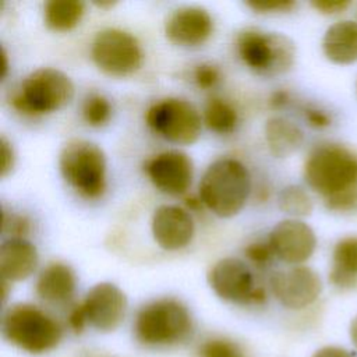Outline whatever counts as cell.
<instances>
[{
	"instance_id": "cell-37",
	"label": "cell",
	"mask_w": 357,
	"mask_h": 357,
	"mask_svg": "<svg viewBox=\"0 0 357 357\" xmlns=\"http://www.w3.org/2000/svg\"><path fill=\"white\" fill-rule=\"evenodd\" d=\"M349 335H350V339H351L353 346L357 349V315H356V318H354V319L351 321V324H350Z\"/></svg>"
},
{
	"instance_id": "cell-27",
	"label": "cell",
	"mask_w": 357,
	"mask_h": 357,
	"mask_svg": "<svg viewBox=\"0 0 357 357\" xmlns=\"http://www.w3.org/2000/svg\"><path fill=\"white\" fill-rule=\"evenodd\" d=\"M247 6L251 7L255 13H284L290 11L296 3L291 0H254L247 1Z\"/></svg>"
},
{
	"instance_id": "cell-15",
	"label": "cell",
	"mask_w": 357,
	"mask_h": 357,
	"mask_svg": "<svg viewBox=\"0 0 357 357\" xmlns=\"http://www.w3.org/2000/svg\"><path fill=\"white\" fill-rule=\"evenodd\" d=\"M156 244L167 251L184 248L194 236V222L187 211L176 205H160L151 219Z\"/></svg>"
},
{
	"instance_id": "cell-13",
	"label": "cell",
	"mask_w": 357,
	"mask_h": 357,
	"mask_svg": "<svg viewBox=\"0 0 357 357\" xmlns=\"http://www.w3.org/2000/svg\"><path fill=\"white\" fill-rule=\"evenodd\" d=\"M268 243L280 261L297 266L315 252L317 236L305 222L289 218L273 226Z\"/></svg>"
},
{
	"instance_id": "cell-20",
	"label": "cell",
	"mask_w": 357,
	"mask_h": 357,
	"mask_svg": "<svg viewBox=\"0 0 357 357\" xmlns=\"http://www.w3.org/2000/svg\"><path fill=\"white\" fill-rule=\"evenodd\" d=\"M329 280L337 289H351L357 284V234L342 237L335 244Z\"/></svg>"
},
{
	"instance_id": "cell-23",
	"label": "cell",
	"mask_w": 357,
	"mask_h": 357,
	"mask_svg": "<svg viewBox=\"0 0 357 357\" xmlns=\"http://www.w3.org/2000/svg\"><path fill=\"white\" fill-rule=\"evenodd\" d=\"M204 121L209 130L218 134L231 132L237 123L236 110L222 99H211L204 112Z\"/></svg>"
},
{
	"instance_id": "cell-6",
	"label": "cell",
	"mask_w": 357,
	"mask_h": 357,
	"mask_svg": "<svg viewBox=\"0 0 357 357\" xmlns=\"http://www.w3.org/2000/svg\"><path fill=\"white\" fill-rule=\"evenodd\" d=\"M74 96L71 78L52 67H40L25 77L11 96L14 109L24 114L52 113L66 106Z\"/></svg>"
},
{
	"instance_id": "cell-39",
	"label": "cell",
	"mask_w": 357,
	"mask_h": 357,
	"mask_svg": "<svg viewBox=\"0 0 357 357\" xmlns=\"http://www.w3.org/2000/svg\"><path fill=\"white\" fill-rule=\"evenodd\" d=\"M98 7H112L114 3H112V1H107V3H103V1H100V3H95Z\"/></svg>"
},
{
	"instance_id": "cell-1",
	"label": "cell",
	"mask_w": 357,
	"mask_h": 357,
	"mask_svg": "<svg viewBox=\"0 0 357 357\" xmlns=\"http://www.w3.org/2000/svg\"><path fill=\"white\" fill-rule=\"evenodd\" d=\"M304 180L325 201L357 191V155L347 146L326 142L315 146L304 162Z\"/></svg>"
},
{
	"instance_id": "cell-16",
	"label": "cell",
	"mask_w": 357,
	"mask_h": 357,
	"mask_svg": "<svg viewBox=\"0 0 357 357\" xmlns=\"http://www.w3.org/2000/svg\"><path fill=\"white\" fill-rule=\"evenodd\" d=\"M213 21L201 7H180L169 14L165 22L166 38L180 46H197L212 33Z\"/></svg>"
},
{
	"instance_id": "cell-38",
	"label": "cell",
	"mask_w": 357,
	"mask_h": 357,
	"mask_svg": "<svg viewBox=\"0 0 357 357\" xmlns=\"http://www.w3.org/2000/svg\"><path fill=\"white\" fill-rule=\"evenodd\" d=\"M1 56H3V73H1V77H3V79H4V77L7 75V70H8V61H7V53H6V50L3 49V53H1Z\"/></svg>"
},
{
	"instance_id": "cell-36",
	"label": "cell",
	"mask_w": 357,
	"mask_h": 357,
	"mask_svg": "<svg viewBox=\"0 0 357 357\" xmlns=\"http://www.w3.org/2000/svg\"><path fill=\"white\" fill-rule=\"evenodd\" d=\"M287 100H289V96H287L286 92H276V93L272 96V99H271L272 105H275V106H282V105H284Z\"/></svg>"
},
{
	"instance_id": "cell-26",
	"label": "cell",
	"mask_w": 357,
	"mask_h": 357,
	"mask_svg": "<svg viewBox=\"0 0 357 357\" xmlns=\"http://www.w3.org/2000/svg\"><path fill=\"white\" fill-rule=\"evenodd\" d=\"M202 357H244L241 349L226 339H211L201 347Z\"/></svg>"
},
{
	"instance_id": "cell-34",
	"label": "cell",
	"mask_w": 357,
	"mask_h": 357,
	"mask_svg": "<svg viewBox=\"0 0 357 357\" xmlns=\"http://www.w3.org/2000/svg\"><path fill=\"white\" fill-rule=\"evenodd\" d=\"M67 321H68L70 328H71L75 333H79V332L84 331V328H85V325L88 324V321H86V317H85V312H84V308H82L81 304L75 305V307L70 311Z\"/></svg>"
},
{
	"instance_id": "cell-32",
	"label": "cell",
	"mask_w": 357,
	"mask_h": 357,
	"mask_svg": "<svg viewBox=\"0 0 357 357\" xmlns=\"http://www.w3.org/2000/svg\"><path fill=\"white\" fill-rule=\"evenodd\" d=\"M0 145H1V177H6L14 167V160H15V156H14V151H13V146L11 144L7 141V138L3 135L1 137V141H0Z\"/></svg>"
},
{
	"instance_id": "cell-17",
	"label": "cell",
	"mask_w": 357,
	"mask_h": 357,
	"mask_svg": "<svg viewBox=\"0 0 357 357\" xmlns=\"http://www.w3.org/2000/svg\"><path fill=\"white\" fill-rule=\"evenodd\" d=\"M39 262L36 247L25 238H8L0 248V275L8 283L28 279Z\"/></svg>"
},
{
	"instance_id": "cell-7",
	"label": "cell",
	"mask_w": 357,
	"mask_h": 357,
	"mask_svg": "<svg viewBox=\"0 0 357 357\" xmlns=\"http://www.w3.org/2000/svg\"><path fill=\"white\" fill-rule=\"evenodd\" d=\"M237 50L244 64L265 77L287 73L296 60L294 42L279 32L245 29L237 36Z\"/></svg>"
},
{
	"instance_id": "cell-25",
	"label": "cell",
	"mask_w": 357,
	"mask_h": 357,
	"mask_svg": "<svg viewBox=\"0 0 357 357\" xmlns=\"http://www.w3.org/2000/svg\"><path fill=\"white\" fill-rule=\"evenodd\" d=\"M112 107L109 100L102 95H91L86 98L82 106V116L89 126L99 127L109 121Z\"/></svg>"
},
{
	"instance_id": "cell-4",
	"label": "cell",
	"mask_w": 357,
	"mask_h": 357,
	"mask_svg": "<svg viewBox=\"0 0 357 357\" xmlns=\"http://www.w3.org/2000/svg\"><path fill=\"white\" fill-rule=\"evenodd\" d=\"M1 329L11 344L32 354L53 350L63 337V329L53 317L26 303H18L7 308Z\"/></svg>"
},
{
	"instance_id": "cell-18",
	"label": "cell",
	"mask_w": 357,
	"mask_h": 357,
	"mask_svg": "<svg viewBox=\"0 0 357 357\" xmlns=\"http://www.w3.org/2000/svg\"><path fill=\"white\" fill-rule=\"evenodd\" d=\"M77 286L74 271L63 262H52L43 268L36 280V294L49 304H63L68 301Z\"/></svg>"
},
{
	"instance_id": "cell-28",
	"label": "cell",
	"mask_w": 357,
	"mask_h": 357,
	"mask_svg": "<svg viewBox=\"0 0 357 357\" xmlns=\"http://www.w3.org/2000/svg\"><path fill=\"white\" fill-rule=\"evenodd\" d=\"M29 230V222L15 213H3V231L14 234L17 238H22L24 234H26Z\"/></svg>"
},
{
	"instance_id": "cell-35",
	"label": "cell",
	"mask_w": 357,
	"mask_h": 357,
	"mask_svg": "<svg viewBox=\"0 0 357 357\" xmlns=\"http://www.w3.org/2000/svg\"><path fill=\"white\" fill-rule=\"evenodd\" d=\"M312 357H353V356L346 349H342L337 346H325L317 350L312 354Z\"/></svg>"
},
{
	"instance_id": "cell-3",
	"label": "cell",
	"mask_w": 357,
	"mask_h": 357,
	"mask_svg": "<svg viewBox=\"0 0 357 357\" xmlns=\"http://www.w3.org/2000/svg\"><path fill=\"white\" fill-rule=\"evenodd\" d=\"M134 333L145 346L178 344L191 336L192 318L188 308L178 300L159 298L138 311Z\"/></svg>"
},
{
	"instance_id": "cell-12",
	"label": "cell",
	"mask_w": 357,
	"mask_h": 357,
	"mask_svg": "<svg viewBox=\"0 0 357 357\" xmlns=\"http://www.w3.org/2000/svg\"><path fill=\"white\" fill-rule=\"evenodd\" d=\"M81 305L91 326L99 332H112L124 321L127 296L119 286L100 282L88 290Z\"/></svg>"
},
{
	"instance_id": "cell-9",
	"label": "cell",
	"mask_w": 357,
	"mask_h": 357,
	"mask_svg": "<svg viewBox=\"0 0 357 357\" xmlns=\"http://www.w3.org/2000/svg\"><path fill=\"white\" fill-rule=\"evenodd\" d=\"M91 54L99 70L114 77L135 73L144 60L138 40L128 32L117 28L98 32L92 42Z\"/></svg>"
},
{
	"instance_id": "cell-30",
	"label": "cell",
	"mask_w": 357,
	"mask_h": 357,
	"mask_svg": "<svg viewBox=\"0 0 357 357\" xmlns=\"http://www.w3.org/2000/svg\"><path fill=\"white\" fill-rule=\"evenodd\" d=\"M245 255L255 264H266L271 261L273 251L269 245V243H254L250 244L245 250H244Z\"/></svg>"
},
{
	"instance_id": "cell-33",
	"label": "cell",
	"mask_w": 357,
	"mask_h": 357,
	"mask_svg": "<svg viewBox=\"0 0 357 357\" xmlns=\"http://www.w3.org/2000/svg\"><path fill=\"white\" fill-rule=\"evenodd\" d=\"M305 120L310 126L315 128H324L331 124V117L326 112L317 109V107H307L305 109Z\"/></svg>"
},
{
	"instance_id": "cell-19",
	"label": "cell",
	"mask_w": 357,
	"mask_h": 357,
	"mask_svg": "<svg viewBox=\"0 0 357 357\" xmlns=\"http://www.w3.org/2000/svg\"><path fill=\"white\" fill-rule=\"evenodd\" d=\"M322 52L333 64L349 66L357 61V22L337 21L324 33Z\"/></svg>"
},
{
	"instance_id": "cell-21",
	"label": "cell",
	"mask_w": 357,
	"mask_h": 357,
	"mask_svg": "<svg viewBox=\"0 0 357 357\" xmlns=\"http://www.w3.org/2000/svg\"><path fill=\"white\" fill-rule=\"evenodd\" d=\"M265 139L273 156L287 158L300 148L304 135L301 128L291 120L271 117L265 124Z\"/></svg>"
},
{
	"instance_id": "cell-2",
	"label": "cell",
	"mask_w": 357,
	"mask_h": 357,
	"mask_svg": "<svg viewBox=\"0 0 357 357\" xmlns=\"http://www.w3.org/2000/svg\"><path fill=\"white\" fill-rule=\"evenodd\" d=\"M251 191V177L247 167L237 159L222 158L205 170L199 183V201L216 216L237 215Z\"/></svg>"
},
{
	"instance_id": "cell-31",
	"label": "cell",
	"mask_w": 357,
	"mask_h": 357,
	"mask_svg": "<svg viewBox=\"0 0 357 357\" xmlns=\"http://www.w3.org/2000/svg\"><path fill=\"white\" fill-rule=\"evenodd\" d=\"M311 6L322 14L332 15V14L343 13L350 6V1H347V0H314V1H311Z\"/></svg>"
},
{
	"instance_id": "cell-24",
	"label": "cell",
	"mask_w": 357,
	"mask_h": 357,
	"mask_svg": "<svg viewBox=\"0 0 357 357\" xmlns=\"http://www.w3.org/2000/svg\"><path fill=\"white\" fill-rule=\"evenodd\" d=\"M279 208L283 213L291 216V219H300L308 216L312 212V199L308 192L300 185L284 187L278 199Z\"/></svg>"
},
{
	"instance_id": "cell-14",
	"label": "cell",
	"mask_w": 357,
	"mask_h": 357,
	"mask_svg": "<svg viewBox=\"0 0 357 357\" xmlns=\"http://www.w3.org/2000/svg\"><path fill=\"white\" fill-rule=\"evenodd\" d=\"M151 183L162 192L181 195L191 185L192 160L181 151H165L151 158L145 166Z\"/></svg>"
},
{
	"instance_id": "cell-22",
	"label": "cell",
	"mask_w": 357,
	"mask_h": 357,
	"mask_svg": "<svg viewBox=\"0 0 357 357\" xmlns=\"http://www.w3.org/2000/svg\"><path fill=\"white\" fill-rule=\"evenodd\" d=\"M85 13V4L78 0H49L43 8L45 24L53 31L73 29Z\"/></svg>"
},
{
	"instance_id": "cell-5",
	"label": "cell",
	"mask_w": 357,
	"mask_h": 357,
	"mask_svg": "<svg viewBox=\"0 0 357 357\" xmlns=\"http://www.w3.org/2000/svg\"><path fill=\"white\" fill-rule=\"evenodd\" d=\"M63 178L81 195L98 198L106 190V155L88 139L74 138L64 144L59 155Z\"/></svg>"
},
{
	"instance_id": "cell-10",
	"label": "cell",
	"mask_w": 357,
	"mask_h": 357,
	"mask_svg": "<svg viewBox=\"0 0 357 357\" xmlns=\"http://www.w3.org/2000/svg\"><path fill=\"white\" fill-rule=\"evenodd\" d=\"M208 283L218 297L225 301L247 304L265 301V291L254 286V276L238 258H222L208 272Z\"/></svg>"
},
{
	"instance_id": "cell-11",
	"label": "cell",
	"mask_w": 357,
	"mask_h": 357,
	"mask_svg": "<svg viewBox=\"0 0 357 357\" xmlns=\"http://www.w3.org/2000/svg\"><path fill=\"white\" fill-rule=\"evenodd\" d=\"M271 290L283 307L303 310L319 297L322 282L314 269L297 265L275 272L271 276Z\"/></svg>"
},
{
	"instance_id": "cell-29",
	"label": "cell",
	"mask_w": 357,
	"mask_h": 357,
	"mask_svg": "<svg viewBox=\"0 0 357 357\" xmlns=\"http://www.w3.org/2000/svg\"><path fill=\"white\" fill-rule=\"evenodd\" d=\"M194 79L199 88L208 89V88H212L218 82L219 71L212 64H199L195 68Z\"/></svg>"
},
{
	"instance_id": "cell-8",
	"label": "cell",
	"mask_w": 357,
	"mask_h": 357,
	"mask_svg": "<svg viewBox=\"0 0 357 357\" xmlns=\"http://www.w3.org/2000/svg\"><path fill=\"white\" fill-rule=\"evenodd\" d=\"M145 121L158 135L178 145H191L201 134V116L184 99L167 98L153 103L146 110Z\"/></svg>"
}]
</instances>
